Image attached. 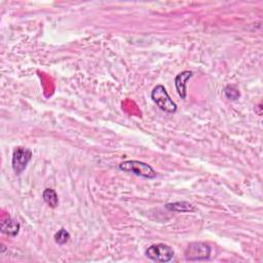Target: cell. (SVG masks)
Instances as JSON below:
<instances>
[{"label":"cell","mask_w":263,"mask_h":263,"mask_svg":"<svg viewBox=\"0 0 263 263\" xmlns=\"http://www.w3.org/2000/svg\"><path fill=\"white\" fill-rule=\"evenodd\" d=\"M121 171L132 173L136 176L146 178V179H154L157 174L154 169L146 163L140 161H126L119 166Z\"/></svg>","instance_id":"6da1fadb"},{"label":"cell","mask_w":263,"mask_h":263,"mask_svg":"<svg viewBox=\"0 0 263 263\" xmlns=\"http://www.w3.org/2000/svg\"><path fill=\"white\" fill-rule=\"evenodd\" d=\"M151 98L161 110L168 113H175L177 111V105L169 96L166 87L162 84L156 85L151 92Z\"/></svg>","instance_id":"7a4b0ae2"},{"label":"cell","mask_w":263,"mask_h":263,"mask_svg":"<svg viewBox=\"0 0 263 263\" xmlns=\"http://www.w3.org/2000/svg\"><path fill=\"white\" fill-rule=\"evenodd\" d=\"M145 255L152 261L166 263V262H170L174 258L175 252L172 247L166 244H156L150 246L147 250H146Z\"/></svg>","instance_id":"3957f363"},{"label":"cell","mask_w":263,"mask_h":263,"mask_svg":"<svg viewBox=\"0 0 263 263\" xmlns=\"http://www.w3.org/2000/svg\"><path fill=\"white\" fill-rule=\"evenodd\" d=\"M212 248L206 243H191L185 250V258L189 261H200L209 259Z\"/></svg>","instance_id":"277c9868"},{"label":"cell","mask_w":263,"mask_h":263,"mask_svg":"<svg viewBox=\"0 0 263 263\" xmlns=\"http://www.w3.org/2000/svg\"><path fill=\"white\" fill-rule=\"evenodd\" d=\"M32 151L26 147H17L13 153V170L16 175H21L27 168L29 162L32 159Z\"/></svg>","instance_id":"5b68a950"},{"label":"cell","mask_w":263,"mask_h":263,"mask_svg":"<svg viewBox=\"0 0 263 263\" xmlns=\"http://www.w3.org/2000/svg\"><path fill=\"white\" fill-rule=\"evenodd\" d=\"M193 73L191 71H183L179 73L175 78V86L181 99L185 100L187 97V81L192 77Z\"/></svg>","instance_id":"8992f818"},{"label":"cell","mask_w":263,"mask_h":263,"mask_svg":"<svg viewBox=\"0 0 263 263\" xmlns=\"http://www.w3.org/2000/svg\"><path fill=\"white\" fill-rule=\"evenodd\" d=\"M20 223L12 217H6L2 221V232L10 237H16L20 230Z\"/></svg>","instance_id":"52a82bcc"},{"label":"cell","mask_w":263,"mask_h":263,"mask_svg":"<svg viewBox=\"0 0 263 263\" xmlns=\"http://www.w3.org/2000/svg\"><path fill=\"white\" fill-rule=\"evenodd\" d=\"M166 208L170 211L178 213H191L196 211L192 204L187 201H176L172 203H167Z\"/></svg>","instance_id":"ba28073f"},{"label":"cell","mask_w":263,"mask_h":263,"mask_svg":"<svg viewBox=\"0 0 263 263\" xmlns=\"http://www.w3.org/2000/svg\"><path fill=\"white\" fill-rule=\"evenodd\" d=\"M42 198L44 202L52 209H55L58 206V203H59V197H58L57 192L50 188L44 189L42 193Z\"/></svg>","instance_id":"9c48e42d"},{"label":"cell","mask_w":263,"mask_h":263,"mask_svg":"<svg viewBox=\"0 0 263 263\" xmlns=\"http://www.w3.org/2000/svg\"><path fill=\"white\" fill-rule=\"evenodd\" d=\"M224 94H225L226 98L231 100V101H237L241 97L240 90L238 89L236 85H232V84H229L225 87Z\"/></svg>","instance_id":"30bf717a"},{"label":"cell","mask_w":263,"mask_h":263,"mask_svg":"<svg viewBox=\"0 0 263 263\" xmlns=\"http://www.w3.org/2000/svg\"><path fill=\"white\" fill-rule=\"evenodd\" d=\"M55 242L58 245H64L66 244L69 239H70V233L65 229V228H61L60 230H58L55 233Z\"/></svg>","instance_id":"8fae6325"}]
</instances>
